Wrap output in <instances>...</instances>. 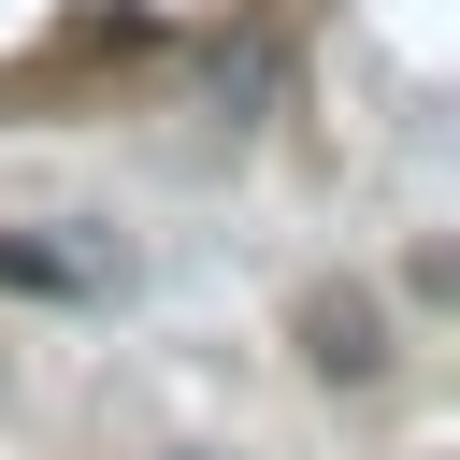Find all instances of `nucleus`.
<instances>
[{
    "label": "nucleus",
    "instance_id": "obj_1",
    "mask_svg": "<svg viewBox=\"0 0 460 460\" xmlns=\"http://www.w3.org/2000/svg\"><path fill=\"white\" fill-rule=\"evenodd\" d=\"M0 288H43V302H86L101 273H86L72 244H0Z\"/></svg>",
    "mask_w": 460,
    "mask_h": 460
}]
</instances>
